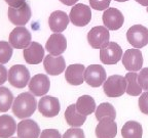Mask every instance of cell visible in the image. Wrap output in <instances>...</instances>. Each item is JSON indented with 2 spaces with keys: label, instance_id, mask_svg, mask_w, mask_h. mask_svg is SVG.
Here are the masks:
<instances>
[{
  "label": "cell",
  "instance_id": "27",
  "mask_svg": "<svg viewBox=\"0 0 148 138\" xmlns=\"http://www.w3.org/2000/svg\"><path fill=\"white\" fill-rule=\"evenodd\" d=\"M95 115H96V119L98 121H101L104 118H110V119L115 120L116 112L114 106L111 103H109V102H103V103H101L96 108Z\"/></svg>",
  "mask_w": 148,
  "mask_h": 138
},
{
  "label": "cell",
  "instance_id": "18",
  "mask_svg": "<svg viewBox=\"0 0 148 138\" xmlns=\"http://www.w3.org/2000/svg\"><path fill=\"white\" fill-rule=\"evenodd\" d=\"M95 132L97 138H115L117 134V125L113 119L104 118L99 121Z\"/></svg>",
  "mask_w": 148,
  "mask_h": 138
},
{
  "label": "cell",
  "instance_id": "2",
  "mask_svg": "<svg viewBox=\"0 0 148 138\" xmlns=\"http://www.w3.org/2000/svg\"><path fill=\"white\" fill-rule=\"evenodd\" d=\"M104 93L108 97H119L127 91L125 77L120 75H112L108 77L103 84Z\"/></svg>",
  "mask_w": 148,
  "mask_h": 138
},
{
  "label": "cell",
  "instance_id": "3",
  "mask_svg": "<svg viewBox=\"0 0 148 138\" xmlns=\"http://www.w3.org/2000/svg\"><path fill=\"white\" fill-rule=\"evenodd\" d=\"M127 39L134 48H142L148 44V29L142 25H134L127 32Z\"/></svg>",
  "mask_w": 148,
  "mask_h": 138
},
{
  "label": "cell",
  "instance_id": "7",
  "mask_svg": "<svg viewBox=\"0 0 148 138\" xmlns=\"http://www.w3.org/2000/svg\"><path fill=\"white\" fill-rule=\"evenodd\" d=\"M69 18L74 26H76V27H84L92 20L90 7H88L86 4H82V3L75 4L71 8Z\"/></svg>",
  "mask_w": 148,
  "mask_h": 138
},
{
  "label": "cell",
  "instance_id": "5",
  "mask_svg": "<svg viewBox=\"0 0 148 138\" xmlns=\"http://www.w3.org/2000/svg\"><path fill=\"white\" fill-rule=\"evenodd\" d=\"M123 58V49L115 42H109L100 49V60L104 64H115Z\"/></svg>",
  "mask_w": 148,
  "mask_h": 138
},
{
  "label": "cell",
  "instance_id": "34",
  "mask_svg": "<svg viewBox=\"0 0 148 138\" xmlns=\"http://www.w3.org/2000/svg\"><path fill=\"white\" fill-rule=\"evenodd\" d=\"M39 138H62V136L56 129H45L40 133Z\"/></svg>",
  "mask_w": 148,
  "mask_h": 138
},
{
  "label": "cell",
  "instance_id": "17",
  "mask_svg": "<svg viewBox=\"0 0 148 138\" xmlns=\"http://www.w3.org/2000/svg\"><path fill=\"white\" fill-rule=\"evenodd\" d=\"M24 60L29 64H38L44 60V49L38 42H31L30 45L24 49Z\"/></svg>",
  "mask_w": 148,
  "mask_h": 138
},
{
  "label": "cell",
  "instance_id": "35",
  "mask_svg": "<svg viewBox=\"0 0 148 138\" xmlns=\"http://www.w3.org/2000/svg\"><path fill=\"white\" fill-rule=\"evenodd\" d=\"M7 79H8V72L4 66L0 64V86L4 84Z\"/></svg>",
  "mask_w": 148,
  "mask_h": 138
},
{
  "label": "cell",
  "instance_id": "24",
  "mask_svg": "<svg viewBox=\"0 0 148 138\" xmlns=\"http://www.w3.org/2000/svg\"><path fill=\"white\" fill-rule=\"evenodd\" d=\"M76 108L79 113L84 116H88L92 113L96 112V102L95 99L90 95H82L76 101Z\"/></svg>",
  "mask_w": 148,
  "mask_h": 138
},
{
  "label": "cell",
  "instance_id": "12",
  "mask_svg": "<svg viewBox=\"0 0 148 138\" xmlns=\"http://www.w3.org/2000/svg\"><path fill=\"white\" fill-rule=\"evenodd\" d=\"M38 110L43 117L53 118L58 116L61 110V104L58 98L53 96H43L38 102Z\"/></svg>",
  "mask_w": 148,
  "mask_h": 138
},
{
  "label": "cell",
  "instance_id": "10",
  "mask_svg": "<svg viewBox=\"0 0 148 138\" xmlns=\"http://www.w3.org/2000/svg\"><path fill=\"white\" fill-rule=\"evenodd\" d=\"M7 16L10 23L16 27L25 26L31 18V8L25 3L20 7H10L7 10Z\"/></svg>",
  "mask_w": 148,
  "mask_h": 138
},
{
  "label": "cell",
  "instance_id": "20",
  "mask_svg": "<svg viewBox=\"0 0 148 138\" xmlns=\"http://www.w3.org/2000/svg\"><path fill=\"white\" fill-rule=\"evenodd\" d=\"M69 16L62 10H56L51 12L49 18V29L53 33H62L63 31L66 30L68 24H69Z\"/></svg>",
  "mask_w": 148,
  "mask_h": 138
},
{
  "label": "cell",
  "instance_id": "40",
  "mask_svg": "<svg viewBox=\"0 0 148 138\" xmlns=\"http://www.w3.org/2000/svg\"><path fill=\"white\" fill-rule=\"evenodd\" d=\"M146 10H147V12H148V6H147V8H146Z\"/></svg>",
  "mask_w": 148,
  "mask_h": 138
},
{
  "label": "cell",
  "instance_id": "15",
  "mask_svg": "<svg viewBox=\"0 0 148 138\" xmlns=\"http://www.w3.org/2000/svg\"><path fill=\"white\" fill-rule=\"evenodd\" d=\"M66 48H67V40L62 33L51 34L45 44V49L49 51V54L53 56L61 55L63 52H65Z\"/></svg>",
  "mask_w": 148,
  "mask_h": 138
},
{
  "label": "cell",
  "instance_id": "11",
  "mask_svg": "<svg viewBox=\"0 0 148 138\" xmlns=\"http://www.w3.org/2000/svg\"><path fill=\"white\" fill-rule=\"evenodd\" d=\"M123 64L130 72L140 71L143 66V55L140 49H127L123 55Z\"/></svg>",
  "mask_w": 148,
  "mask_h": 138
},
{
  "label": "cell",
  "instance_id": "9",
  "mask_svg": "<svg viewBox=\"0 0 148 138\" xmlns=\"http://www.w3.org/2000/svg\"><path fill=\"white\" fill-rule=\"evenodd\" d=\"M84 81L90 87H100L106 81V71L102 66L90 64L84 72Z\"/></svg>",
  "mask_w": 148,
  "mask_h": 138
},
{
  "label": "cell",
  "instance_id": "32",
  "mask_svg": "<svg viewBox=\"0 0 148 138\" xmlns=\"http://www.w3.org/2000/svg\"><path fill=\"white\" fill-rule=\"evenodd\" d=\"M111 0H90V7L95 10H106L110 5Z\"/></svg>",
  "mask_w": 148,
  "mask_h": 138
},
{
  "label": "cell",
  "instance_id": "31",
  "mask_svg": "<svg viewBox=\"0 0 148 138\" xmlns=\"http://www.w3.org/2000/svg\"><path fill=\"white\" fill-rule=\"evenodd\" d=\"M138 83L141 86L143 90L148 91V68L140 70V73L138 74Z\"/></svg>",
  "mask_w": 148,
  "mask_h": 138
},
{
  "label": "cell",
  "instance_id": "8",
  "mask_svg": "<svg viewBox=\"0 0 148 138\" xmlns=\"http://www.w3.org/2000/svg\"><path fill=\"white\" fill-rule=\"evenodd\" d=\"M30 32L24 26L16 27L9 34V43L16 49H25L32 41Z\"/></svg>",
  "mask_w": 148,
  "mask_h": 138
},
{
  "label": "cell",
  "instance_id": "29",
  "mask_svg": "<svg viewBox=\"0 0 148 138\" xmlns=\"http://www.w3.org/2000/svg\"><path fill=\"white\" fill-rule=\"evenodd\" d=\"M12 56V46L9 42L0 41V64H4Z\"/></svg>",
  "mask_w": 148,
  "mask_h": 138
},
{
  "label": "cell",
  "instance_id": "25",
  "mask_svg": "<svg viewBox=\"0 0 148 138\" xmlns=\"http://www.w3.org/2000/svg\"><path fill=\"white\" fill-rule=\"evenodd\" d=\"M143 129L140 123L136 121H129L123 126L121 135L123 138H142Z\"/></svg>",
  "mask_w": 148,
  "mask_h": 138
},
{
  "label": "cell",
  "instance_id": "6",
  "mask_svg": "<svg viewBox=\"0 0 148 138\" xmlns=\"http://www.w3.org/2000/svg\"><path fill=\"white\" fill-rule=\"evenodd\" d=\"M110 34L105 26H97L90 29L88 33V42L92 48L101 49L103 46L109 43Z\"/></svg>",
  "mask_w": 148,
  "mask_h": 138
},
{
  "label": "cell",
  "instance_id": "36",
  "mask_svg": "<svg viewBox=\"0 0 148 138\" xmlns=\"http://www.w3.org/2000/svg\"><path fill=\"white\" fill-rule=\"evenodd\" d=\"M5 2L10 7H20L25 4V0H5Z\"/></svg>",
  "mask_w": 148,
  "mask_h": 138
},
{
  "label": "cell",
  "instance_id": "30",
  "mask_svg": "<svg viewBox=\"0 0 148 138\" xmlns=\"http://www.w3.org/2000/svg\"><path fill=\"white\" fill-rule=\"evenodd\" d=\"M62 138H86L84 132L78 127H72L65 132Z\"/></svg>",
  "mask_w": 148,
  "mask_h": 138
},
{
  "label": "cell",
  "instance_id": "13",
  "mask_svg": "<svg viewBox=\"0 0 148 138\" xmlns=\"http://www.w3.org/2000/svg\"><path fill=\"white\" fill-rule=\"evenodd\" d=\"M125 18L120 10L115 7H111L104 10L103 14V24L105 27L111 31L118 30L123 27Z\"/></svg>",
  "mask_w": 148,
  "mask_h": 138
},
{
  "label": "cell",
  "instance_id": "26",
  "mask_svg": "<svg viewBox=\"0 0 148 138\" xmlns=\"http://www.w3.org/2000/svg\"><path fill=\"white\" fill-rule=\"evenodd\" d=\"M125 77L127 80V91H125V93H127L131 96H139L143 89L138 83V79H137L138 74H136L135 72H130Z\"/></svg>",
  "mask_w": 148,
  "mask_h": 138
},
{
  "label": "cell",
  "instance_id": "16",
  "mask_svg": "<svg viewBox=\"0 0 148 138\" xmlns=\"http://www.w3.org/2000/svg\"><path fill=\"white\" fill-rule=\"evenodd\" d=\"M16 133L18 138H39L40 128L35 121L25 119L18 124Z\"/></svg>",
  "mask_w": 148,
  "mask_h": 138
},
{
  "label": "cell",
  "instance_id": "38",
  "mask_svg": "<svg viewBox=\"0 0 148 138\" xmlns=\"http://www.w3.org/2000/svg\"><path fill=\"white\" fill-rule=\"evenodd\" d=\"M135 1L141 4L142 6H148V0H135Z\"/></svg>",
  "mask_w": 148,
  "mask_h": 138
},
{
  "label": "cell",
  "instance_id": "33",
  "mask_svg": "<svg viewBox=\"0 0 148 138\" xmlns=\"http://www.w3.org/2000/svg\"><path fill=\"white\" fill-rule=\"evenodd\" d=\"M139 108L142 113L148 115V91H145L140 95V98L138 100Z\"/></svg>",
  "mask_w": 148,
  "mask_h": 138
},
{
  "label": "cell",
  "instance_id": "1",
  "mask_svg": "<svg viewBox=\"0 0 148 138\" xmlns=\"http://www.w3.org/2000/svg\"><path fill=\"white\" fill-rule=\"evenodd\" d=\"M37 102L31 92H24L14 98L12 103V112L18 119H26L34 114Z\"/></svg>",
  "mask_w": 148,
  "mask_h": 138
},
{
  "label": "cell",
  "instance_id": "23",
  "mask_svg": "<svg viewBox=\"0 0 148 138\" xmlns=\"http://www.w3.org/2000/svg\"><path fill=\"white\" fill-rule=\"evenodd\" d=\"M16 121L8 115L0 116V138L12 137L16 131Z\"/></svg>",
  "mask_w": 148,
  "mask_h": 138
},
{
  "label": "cell",
  "instance_id": "21",
  "mask_svg": "<svg viewBox=\"0 0 148 138\" xmlns=\"http://www.w3.org/2000/svg\"><path fill=\"white\" fill-rule=\"evenodd\" d=\"M84 72H86V68L82 64H71L66 69L65 79L70 85H81L84 81Z\"/></svg>",
  "mask_w": 148,
  "mask_h": 138
},
{
  "label": "cell",
  "instance_id": "41",
  "mask_svg": "<svg viewBox=\"0 0 148 138\" xmlns=\"http://www.w3.org/2000/svg\"><path fill=\"white\" fill-rule=\"evenodd\" d=\"M12 138H16V137H12Z\"/></svg>",
  "mask_w": 148,
  "mask_h": 138
},
{
  "label": "cell",
  "instance_id": "4",
  "mask_svg": "<svg viewBox=\"0 0 148 138\" xmlns=\"http://www.w3.org/2000/svg\"><path fill=\"white\" fill-rule=\"evenodd\" d=\"M8 82L16 88H24L30 82V73L23 64L12 66L8 71Z\"/></svg>",
  "mask_w": 148,
  "mask_h": 138
},
{
  "label": "cell",
  "instance_id": "37",
  "mask_svg": "<svg viewBox=\"0 0 148 138\" xmlns=\"http://www.w3.org/2000/svg\"><path fill=\"white\" fill-rule=\"evenodd\" d=\"M63 4L67 5V6H72V5H75L78 0H60Z\"/></svg>",
  "mask_w": 148,
  "mask_h": 138
},
{
  "label": "cell",
  "instance_id": "39",
  "mask_svg": "<svg viewBox=\"0 0 148 138\" xmlns=\"http://www.w3.org/2000/svg\"><path fill=\"white\" fill-rule=\"evenodd\" d=\"M117 2H125V1H129V0H115Z\"/></svg>",
  "mask_w": 148,
  "mask_h": 138
},
{
  "label": "cell",
  "instance_id": "28",
  "mask_svg": "<svg viewBox=\"0 0 148 138\" xmlns=\"http://www.w3.org/2000/svg\"><path fill=\"white\" fill-rule=\"evenodd\" d=\"M14 100V95L12 91L8 88L0 86V112L5 113L10 108H12Z\"/></svg>",
  "mask_w": 148,
  "mask_h": 138
},
{
  "label": "cell",
  "instance_id": "14",
  "mask_svg": "<svg viewBox=\"0 0 148 138\" xmlns=\"http://www.w3.org/2000/svg\"><path fill=\"white\" fill-rule=\"evenodd\" d=\"M51 87V81L49 77L44 74H37L30 79L29 90L34 96H43L45 95Z\"/></svg>",
  "mask_w": 148,
  "mask_h": 138
},
{
  "label": "cell",
  "instance_id": "19",
  "mask_svg": "<svg viewBox=\"0 0 148 138\" xmlns=\"http://www.w3.org/2000/svg\"><path fill=\"white\" fill-rule=\"evenodd\" d=\"M43 66L46 73L51 75V76H58V75L62 74L64 72L65 68H66L65 60L62 55L53 56L49 53V55H46L44 57Z\"/></svg>",
  "mask_w": 148,
  "mask_h": 138
},
{
  "label": "cell",
  "instance_id": "22",
  "mask_svg": "<svg viewBox=\"0 0 148 138\" xmlns=\"http://www.w3.org/2000/svg\"><path fill=\"white\" fill-rule=\"evenodd\" d=\"M65 119L69 126L71 127H80L86 121V116L82 115L77 110L75 104H71L66 108L65 112Z\"/></svg>",
  "mask_w": 148,
  "mask_h": 138
}]
</instances>
